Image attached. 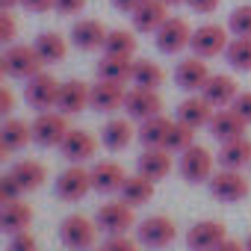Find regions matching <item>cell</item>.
Listing matches in <instances>:
<instances>
[{"label":"cell","mask_w":251,"mask_h":251,"mask_svg":"<svg viewBox=\"0 0 251 251\" xmlns=\"http://www.w3.org/2000/svg\"><path fill=\"white\" fill-rule=\"evenodd\" d=\"M42 56L33 45H9L0 56V71L6 77H18V80H30L36 74H42Z\"/></svg>","instance_id":"obj_1"},{"label":"cell","mask_w":251,"mask_h":251,"mask_svg":"<svg viewBox=\"0 0 251 251\" xmlns=\"http://www.w3.org/2000/svg\"><path fill=\"white\" fill-rule=\"evenodd\" d=\"M210 192H213V198H219L225 204H236V201L248 198L251 183H248V177L239 169H222V172H213Z\"/></svg>","instance_id":"obj_2"},{"label":"cell","mask_w":251,"mask_h":251,"mask_svg":"<svg viewBox=\"0 0 251 251\" xmlns=\"http://www.w3.org/2000/svg\"><path fill=\"white\" fill-rule=\"evenodd\" d=\"M227 33H230V30L222 27V24H201V27L192 30V42H189V48H192L195 56H201V59H213V56H219V53L227 50V45H230Z\"/></svg>","instance_id":"obj_3"},{"label":"cell","mask_w":251,"mask_h":251,"mask_svg":"<svg viewBox=\"0 0 251 251\" xmlns=\"http://www.w3.org/2000/svg\"><path fill=\"white\" fill-rule=\"evenodd\" d=\"M95 225H98V222H92V219H86V216H80V213L62 219V225H59V239H62V245L71 248V251H89V248L95 245V230H98Z\"/></svg>","instance_id":"obj_4"},{"label":"cell","mask_w":251,"mask_h":251,"mask_svg":"<svg viewBox=\"0 0 251 251\" xmlns=\"http://www.w3.org/2000/svg\"><path fill=\"white\" fill-rule=\"evenodd\" d=\"M68 136V124L62 112H39L33 121V142L42 148H59Z\"/></svg>","instance_id":"obj_5"},{"label":"cell","mask_w":251,"mask_h":251,"mask_svg":"<svg viewBox=\"0 0 251 251\" xmlns=\"http://www.w3.org/2000/svg\"><path fill=\"white\" fill-rule=\"evenodd\" d=\"M59 86H62V83H59L56 77H50L48 71H42V74H36V77L27 80V86H24V100H27L33 109L48 112L50 106H56Z\"/></svg>","instance_id":"obj_6"},{"label":"cell","mask_w":251,"mask_h":251,"mask_svg":"<svg viewBox=\"0 0 251 251\" xmlns=\"http://www.w3.org/2000/svg\"><path fill=\"white\" fill-rule=\"evenodd\" d=\"M175 236H177V227L166 216H148L136 225V239L145 248H166L175 242Z\"/></svg>","instance_id":"obj_7"},{"label":"cell","mask_w":251,"mask_h":251,"mask_svg":"<svg viewBox=\"0 0 251 251\" xmlns=\"http://www.w3.org/2000/svg\"><path fill=\"white\" fill-rule=\"evenodd\" d=\"M95 222H98L100 230H106L109 236H115V233H127L136 225V216H133V207L127 201H109V204H103L98 210Z\"/></svg>","instance_id":"obj_8"},{"label":"cell","mask_w":251,"mask_h":251,"mask_svg":"<svg viewBox=\"0 0 251 251\" xmlns=\"http://www.w3.org/2000/svg\"><path fill=\"white\" fill-rule=\"evenodd\" d=\"M180 175L186 183H204L213 177V154L204 145H192L180 154Z\"/></svg>","instance_id":"obj_9"},{"label":"cell","mask_w":251,"mask_h":251,"mask_svg":"<svg viewBox=\"0 0 251 251\" xmlns=\"http://www.w3.org/2000/svg\"><path fill=\"white\" fill-rule=\"evenodd\" d=\"M92 192V172L83 166H68L59 177H56V195L62 201H83Z\"/></svg>","instance_id":"obj_10"},{"label":"cell","mask_w":251,"mask_h":251,"mask_svg":"<svg viewBox=\"0 0 251 251\" xmlns=\"http://www.w3.org/2000/svg\"><path fill=\"white\" fill-rule=\"evenodd\" d=\"M154 42H157V50L160 53H180L183 48H189L192 42V30L183 18H169L157 33H154Z\"/></svg>","instance_id":"obj_11"},{"label":"cell","mask_w":251,"mask_h":251,"mask_svg":"<svg viewBox=\"0 0 251 251\" xmlns=\"http://www.w3.org/2000/svg\"><path fill=\"white\" fill-rule=\"evenodd\" d=\"M227 239V230L222 222H213V219H204V222H195L186 233V245L189 251H216L222 242Z\"/></svg>","instance_id":"obj_12"},{"label":"cell","mask_w":251,"mask_h":251,"mask_svg":"<svg viewBox=\"0 0 251 251\" xmlns=\"http://www.w3.org/2000/svg\"><path fill=\"white\" fill-rule=\"evenodd\" d=\"M124 112L136 121H148L154 115H163V98L154 89H130L124 98Z\"/></svg>","instance_id":"obj_13"},{"label":"cell","mask_w":251,"mask_h":251,"mask_svg":"<svg viewBox=\"0 0 251 251\" xmlns=\"http://www.w3.org/2000/svg\"><path fill=\"white\" fill-rule=\"evenodd\" d=\"M207 80H210L207 62H204L201 56H195V53H192L189 59H180L177 68H175V83H177L183 92H189V95L201 92V89L207 86Z\"/></svg>","instance_id":"obj_14"},{"label":"cell","mask_w":251,"mask_h":251,"mask_svg":"<svg viewBox=\"0 0 251 251\" xmlns=\"http://www.w3.org/2000/svg\"><path fill=\"white\" fill-rule=\"evenodd\" d=\"M92 100V86H86L83 80H65L59 86V98H56V109L62 115H80Z\"/></svg>","instance_id":"obj_15"},{"label":"cell","mask_w":251,"mask_h":251,"mask_svg":"<svg viewBox=\"0 0 251 251\" xmlns=\"http://www.w3.org/2000/svg\"><path fill=\"white\" fill-rule=\"evenodd\" d=\"M89 172H92V189L100 192V195L121 192L124 180H127V172H124L118 163H112V160H100V163H95Z\"/></svg>","instance_id":"obj_16"},{"label":"cell","mask_w":251,"mask_h":251,"mask_svg":"<svg viewBox=\"0 0 251 251\" xmlns=\"http://www.w3.org/2000/svg\"><path fill=\"white\" fill-rule=\"evenodd\" d=\"M33 142V124L21 121V118H6L0 127V160H6L12 151H21Z\"/></svg>","instance_id":"obj_17"},{"label":"cell","mask_w":251,"mask_h":251,"mask_svg":"<svg viewBox=\"0 0 251 251\" xmlns=\"http://www.w3.org/2000/svg\"><path fill=\"white\" fill-rule=\"evenodd\" d=\"M166 6H169L166 0H142V3L133 9V15H130L133 30H136V33H157V30L169 21Z\"/></svg>","instance_id":"obj_18"},{"label":"cell","mask_w":251,"mask_h":251,"mask_svg":"<svg viewBox=\"0 0 251 251\" xmlns=\"http://www.w3.org/2000/svg\"><path fill=\"white\" fill-rule=\"evenodd\" d=\"M201 95H204V100L213 106V109H227L233 100H236V83H233V77L230 74H210V80H207V86L201 89Z\"/></svg>","instance_id":"obj_19"},{"label":"cell","mask_w":251,"mask_h":251,"mask_svg":"<svg viewBox=\"0 0 251 251\" xmlns=\"http://www.w3.org/2000/svg\"><path fill=\"white\" fill-rule=\"evenodd\" d=\"M106 36H109V30L95 18H83L71 27V45L80 48V50H98V48L103 50Z\"/></svg>","instance_id":"obj_20"},{"label":"cell","mask_w":251,"mask_h":251,"mask_svg":"<svg viewBox=\"0 0 251 251\" xmlns=\"http://www.w3.org/2000/svg\"><path fill=\"white\" fill-rule=\"evenodd\" d=\"M59 151H62V157H65L68 163L83 166L86 160H92V157H95L98 142H95V136H92V133H86V130H68V136H65V142L59 145Z\"/></svg>","instance_id":"obj_21"},{"label":"cell","mask_w":251,"mask_h":251,"mask_svg":"<svg viewBox=\"0 0 251 251\" xmlns=\"http://www.w3.org/2000/svg\"><path fill=\"white\" fill-rule=\"evenodd\" d=\"M124 98H127V92H124V83H109V80H98L92 86V100L89 106L95 112H112L118 106H124Z\"/></svg>","instance_id":"obj_22"},{"label":"cell","mask_w":251,"mask_h":251,"mask_svg":"<svg viewBox=\"0 0 251 251\" xmlns=\"http://www.w3.org/2000/svg\"><path fill=\"white\" fill-rule=\"evenodd\" d=\"M216 112H213V106L204 100V95L198 92V95H189L180 106H177V121H183V124H189L192 130H198V127H210V118H213Z\"/></svg>","instance_id":"obj_23"},{"label":"cell","mask_w":251,"mask_h":251,"mask_svg":"<svg viewBox=\"0 0 251 251\" xmlns=\"http://www.w3.org/2000/svg\"><path fill=\"white\" fill-rule=\"evenodd\" d=\"M136 169H139V175H145L148 180H163L169 172H172V151H166V148H145L142 154H139V160H136Z\"/></svg>","instance_id":"obj_24"},{"label":"cell","mask_w":251,"mask_h":251,"mask_svg":"<svg viewBox=\"0 0 251 251\" xmlns=\"http://www.w3.org/2000/svg\"><path fill=\"white\" fill-rule=\"evenodd\" d=\"M133 136H139V133L133 130V124L127 118H109L100 130V142L106 151H124L133 142Z\"/></svg>","instance_id":"obj_25"},{"label":"cell","mask_w":251,"mask_h":251,"mask_svg":"<svg viewBox=\"0 0 251 251\" xmlns=\"http://www.w3.org/2000/svg\"><path fill=\"white\" fill-rule=\"evenodd\" d=\"M245 127L248 124L227 106V109H219L213 118H210V133L219 139V142H230V139H239L245 136Z\"/></svg>","instance_id":"obj_26"},{"label":"cell","mask_w":251,"mask_h":251,"mask_svg":"<svg viewBox=\"0 0 251 251\" xmlns=\"http://www.w3.org/2000/svg\"><path fill=\"white\" fill-rule=\"evenodd\" d=\"M216 160H219L222 169H242V166H251V139L239 136V139L222 142Z\"/></svg>","instance_id":"obj_27"},{"label":"cell","mask_w":251,"mask_h":251,"mask_svg":"<svg viewBox=\"0 0 251 251\" xmlns=\"http://www.w3.org/2000/svg\"><path fill=\"white\" fill-rule=\"evenodd\" d=\"M30 222H33V207H30V204H24L21 198H18V201L3 204V210H0V227H3L9 236H12V233H18V230H27V227H30Z\"/></svg>","instance_id":"obj_28"},{"label":"cell","mask_w":251,"mask_h":251,"mask_svg":"<svg viewBox=\"0 0 251 251\" xmlns=\"http://www.w3.org/2000/svg\"><path fill=\"white\" fill-rule=\"evenodd\" d=\"M133 56H106L98 62V80H109V83H127L133 77Z\"/></svg>","instance_id":"obj_29"},{"label":"cell","mask_w":251,"mask_h":251,"mask_svg":"<svg viewBox=\"0 0 251 251\" xmlns=\"http://www.w3.org/2000/svg\"><path fill=\"white\" fill-rule=\"evenodd\" d=\"M33 48L39 50V56H42L45 65H56V62H62L68 56V42L59 33H53V30L50 33H39L36 42H33Z\"/></svg>","instance_id":"obj_30"},{"label":"cell","mask_w":251,"mask_h":251,"mask_svg":"<svg viewBox=\"0 0 251 251\" xmlns=\"http://www.w3.org/2000/svg\"><path fill=\"white\" fill-rule=\"evenodd\" d=\"M118 195L130 207H142V204H148L154 198V180H148L145 175H127V180H124Z\"/></svg>","instance_id":"obj_31"},{"label":"cell","mask_w":251,"mask_h":251,"mask_svg":"<svg viewBox=\"0 0 251 251\" xmlns=\"http://www.w3.org/2000/svg\"><path fill=\"white\" fill-rule=\"evenodd\" d=\"M9 175L21 183L24 192H33V189H39V186L48 180V172H45V166H42L39 160H18V163L9 169Z\"/></svg>","instance_id":"obj_32"},{"label":"cell","mask_w":251,"mask_h":251,"mask_svg":"<svg viewBox=\"0 0 251 251\" xmlns=\"http://www.w3.org/2000/svg\"><path fill=\"white\" fill-rule=\"evenodd\" d=\"M169 127H172V121L166 115H154L148 121H142V127H139V142L145 148H163L166 145V136H169Z\"/></svg>","instance_id":"obj_33"},{"label":"cell","mask_w":251,"mask_h":251,"mask_svg":"<svg viewBox=\"0 0 251 251\" xmlns=\"http://www.w3.org/2000/svg\"><path fill=\"white\" fill-rule=\"evenodd\" d=\"M130 83H133V89H154L157 92L160 83H163V68L157 62H151V59H136Z\"/></svg>","instance_id":"obj_34"},{"label":"cell","mask_w":251,"mask_h":251,"mask_svg":"<svg viewBox=\"0 0 251 251\" xmlns=\"http://www.w3.org/2000/svg\"><path fill=\"white\" fill-rule=\"evenodd\" d=\"M195 145V130L189 127V124H183V121H172V127H169V136H166V151H172V154H183L186 148H192Z\"/></svg>","instance_id":"obj_35"},{"label":"cell","mask_w":251,"mask_h":251,"mask_svg":"<svg viewBox=\"0 0 251 251\" xmlns=\"http://www.w3.org/2000/svg\"><path fill=\"white\" fill-rule=\"evenodd\" d=\"M133 50H136V39L130 30H109V36L103 42L106 56H133Z\"/></svg>","instance_id":"obj_36"},{"label":"cell","mask_w":251,"mask_h":251,"mask_svg":"<svg viewBox=\"0 0 251 251\" xmlns=\"http://www.w3.org/2000/svg\"><path fill=\"white\" fill-rule=\"evenodd\" d=\"M225 59L236 71H251V39H230Z\"/></svg>","instance_id":"obj_37"},{"label":"cell","mask_w":251,"mask_h":251,"mask_svg":"<svg viewBox=\"0 0 251 251\" xmlns=\"http://www.w3.org/2000/svg\"><path fill=\"white\" fill-rule=\"evenodd\" d=\"M227 30H230L233 39H251V3L236 6L227 15Z\"/></svg>","instance_id":"obj_38"},{"label":"cell","mask_w":251,"mask_h":251,"mask_svg":"<svg viewBox=\"0 0 251 251\" xmlns=\"http://www.w3.org/2000/svg\"><path fill=\"white\" fill-rule=\"evenodd\" d=\"M21 192H24V189H21V183H18V180H15L9 172H6L3 177H0V204L18 201V198H21Z\"/></svg>","instance_id":"obj_39"},{"label":"cell","mask_w":251,"mask_h":251,"mask_svg":"<svg viewBox=\"0 0 251 251\" xmlns=\"http://www.w3.org/2000/svg\"><path fill=\"white\" fill-rule=\"evenodd\" d=\"M6 251H39V242L30 230H18L9 236V248Z\"/></svg>","instance_id":"obj_40"},{"label":"cell","mask_w":251,"mask_h":251,"mask_svg":"<svg viewBox=\"0 0 251 251\" xmlns=\"http://www.w3.org/2000/svg\"><path fill=\"white\" fill-rule=\"evenodd\" d=\"M139 245L127 236V233H115V236H109L106 242H103V248L100 251H136Z\"/></svg>","instance_id":"obj_41"},{"label":"cell","mask_w":251,"mask_h":251,"mask_svg":"<svg viewBox=\"0 0 251 251\" xmlns=\"http://www.w3.org/2000/svg\"><path fill=\"white\" fill-rule=\"evenodd\" d=\"M15 18H12V12H0V42H3L6 48L9 45H15Z\"/></svg>","instance_id":"obj_42"},{"label":"cell","mask_w":251,"mask_h":251,"mask_svg":"<svg viewBox=\"0 0 251 251\" xmlns=\"http://www.w3.org/2000/svg\"><path fill=\"white\" fill-rule=\"evenodd\" d=\"M230 109H233L245 124H251V92H239L236 100L230 103Z\"/></svg>","instance_id":"obj_43"},{"label":"cell","mask_w":251,"mask_h":251,"mask_svg":"<svg viewBox=\"0 0 251 251\" xmlns=\"http://www.w3.org/2000/svg\"><path fill=\"white\" fill-rule=\"evenodd\" d=\"M59 15H80L86 9V0H56V6H53Z\"/></svg>","instance_id":"obj_44"},{"label":"cell","mask_w":251,"mask_h":251,"mask_svg":"<svg viewBox=\"0 0 251 251\" xmlns=\"http://www.w3.org/2000/svg\"><path fill=\"white\" fill-rule=\"evenodd\" d=\"M21 6L27 9V12H48V9H53L56 6V0H21Z\"/></svg>","instance_id":"obj_45"},{"label":"cell","mask_w":251,"mask_h":251,"mask_svg":"<svg viewBox=\"0 0 251 251\" xmlns=\"http://www.w3.org/2000/svg\"><path fill=\"white\" fill-rule=\"evenodd\" d=\"M186 3L195 9V12H201V15H207V12H213L219 3H222V0H186Z\"/></svg>","instance_id":"obj_46"},{"label":"cell","mask_w":251,"mask_h":251,"mask_svg":"<svg viewBox=\"0 0 251 251\" xmlns=\"http://www.w3.org/2000/svg\"><path fill=\"white\" fill-rule=\"evenodd\" d=\"M142 3V0H112V6L118 9V12H127V15H133V9Z\"/></svg>","instance_id":"obj_47"},{"label":"cell","mask_w":251,"mask_h":251,"mask_svg":"<svg viewBox=\"0 0 251 251\" xmlns=\"http://www.w3.org/2000/svg\"><path fill=\"white\" fill-rule=\"evenodd\" d=\"M0 112H3L6 118H9V112H12V92H9V89H0Z\"/></svg>","instance_id":"obj_48"},{"label":"cell","mask_w":251,"mask_h":251,"mask_svg":"<svg viewBox=\"0 0 251 251\" xmlns=\"http://www.w3.org/2000/svg\"><path fill=\"white\" fill-rule=\"evenodd\" d=\"M216 251H245V242H236V239H225Z\"/></svg>","instance_id":"obj_49"},{"label":"cell","mask_w":251,"mask_h":251,"mask_svg":"<svg viewBox=\"0 0 251 251\" xmlns=\"http://www.w3.org/2000/svg\"><path fill=\"white\" fill-rule=\"evenodd\" d=\"M21 3V0H0V9H3V12H9L12 6H18Z\"/></svg>","instance_id":"obj_50"},{"label":"cell","mask_w":251,"mask_h":251,"mask_svg":"<svg viewBox=\"0 0 251 251\" xmlns=\"http://www.w3.org/2000/svg\"><path fill=\"white\" fill-rule=\"evenodd\" d=\"M166 3H169V6H175V3H186V0H166Z\"/></svg>","instance_id":"obj_51"},{"label":"cell","mask_w":251,"mask_h":251,"mask_svg":"<svg viewBox=\"0 0 251 251\" xmlns=\"http://www.w3.org/2000/svg\"><path fill=\"white\" fill-rule=\"evenodd\" d=\"M245 251H251V233H248V239H245Z\"/></svg>","instance_id":"obj_52"}]
</instances>
